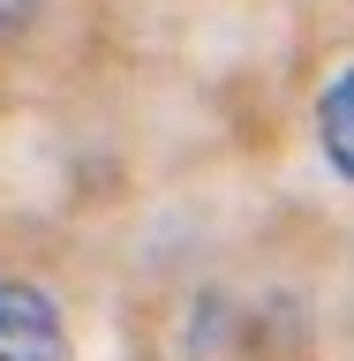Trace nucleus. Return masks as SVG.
I'll return each instance as SVG.
<instances>
[{
  "instance_id": "1",
  "label": "nucleus",
  "mask_w": 354,
  "mask_h": 361,
  "mask_svg": "<svg viewBox=\"0 0 354 361\" xmlns=\"http://www.w3.org/2000/svg\"><path fill=\"white\" fill-rule=\"evenodd\" d=\"M0 361H68L61 301L38 279H0Z\"/></svg>"
},
{
  "instance_id": "3",
  "label": "nucleus",
  "mask_w": 354,
  "mask_h": 361,
  "mask_svg": "<svg viewBox=\"0 0 354 361\" xmlns=\"http://www.w3.org/2000/svg\"><path fill=\"white\" fill-rule=\"evenodd\" d=\"M30 16H38V0H0V38H16Z\"/></svg>"
},
{
  "instance_id": "2",
  "label": "nucleus",
  "mask_w": 354,
  "mask_h": 361,
  "mask_svg": "<svg viewBox=\"0 0 354 361\" xmlns=\"http://www.w3.org/2000/svg\"><path fill=\"white\" fill-rule=\"evenodd\" d=\"M317 151H324V166L354 188V61L317 90Z\"/></svg>"
}]
</instances>
